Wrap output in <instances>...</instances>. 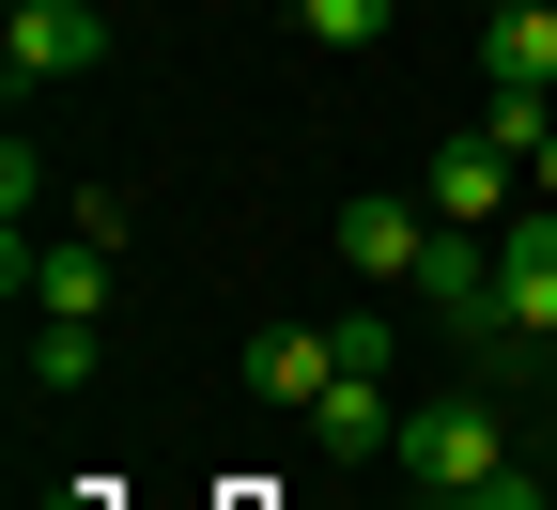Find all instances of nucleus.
Wrapping results in <instances>:
<instances>
[{"label": "nucleus", "instance_id": "nucleus-1", "mask_svg": "<svg viewBox=\"0 0 557 510\" xmlns=\"http://www.w3.org/2000/svg\"><path fill=\"white\" fill-rule=\"evenodd\" d=\"M403 495H434V510H465V495H496L511 480V418H496V387H434V402H403Z\"/></svg>", "mask_w": 557, "mask_h": 510}, {"label": "nucleus", "instance_id": "nucleus-2", "mask_svg": "<svg viewBox=\"0 0 557 510\" xmlns=\"http://www.w3.org/2000/svg\"><path fill=\"white\" fill-rule=\"evenodd\" d=\"M480 356H557V201H527L511 233H496V263H480V325H465Z\"/></svg>", "mask_w": 557, "mask_h": 510}, {"label": "nucleus", "instance_id": "nucleus-3", "mask_svg": "<svg viewBox=\"0 0 557 510\" xmlns=\"http://www.w3.org/2000/svg\"><path fill=\"white\" fill-rule=\"evenodd\" d=\"M418 201H434V216H449L465 248H496L511 216H527V156H511L496 124H449L434 156H418Z\"/></svg>", "mask_w": 557, "mask_h": 510}, {"label": "nucleus", "instance_id": "nucleus-4", "mask_svg": "<svg viewBox=\"0 0 557 510\" xmlns=\"http://www.w3.org/2000/svg\"><path fill=\"white\" fill-rule=\"evenodd\" d=\"M94 62H109V0H16V16H0V78L16 94L94 78Z\"/></svg>", "mask_w": 557, "mask_h": 510}, {"label": "nucleus", "instance_id": "nucleus-5", "mask_svg": "<svg viewBox=\"0 0 557 510\" xmlns=\"http://www.w3.org/2000/svg\"><path fill=\"white\" fill-rule=\"evenodd\" d=\"M310 449H325V464H387V449H403V387H387V372H341V387L310 402Z\"/></svg>", "mask_w": 557, "mask_h": 510}, {"label": "nucleus", "instance_id": "nucleus-6", "mask_svg": "<svg viewBox=\"0 0 557 510\" xmlns=\"http://www.w3.org/2000/svg\"><path fill=\"white\" fill-rule=\"evenodd\" d=\"M480 78H496V94H527V109H557V16H542V0L480 16Z\"/></svg>", "mask_w": 557, "mask_h": 510}, {"label": "nucleus", "instance_id": "nucleus-7", "mask_svg": "<svg viewBox=\"0 0 557 510\" xmlns=\"http://www.w3.org/2000/svg\"><path fill=\"white\" fill-rule=\"evenodd\" d=\"M325 387H341V340H310V325H263V340H248V402H295V418H310Z\"/></svg>", "mask_w": 557, "mask_h": 510}, {"label": "nucleus", "instance_id": "nucleus-8", "mask_svg": "<svg viewBox=\"0 0 557 510\" xmlns=\"http://www.w3.org/2000/svg\"><path fill=\"white\" fill-rule=\"evenodd\" d=\"M295 32H310V47H387L403 0H295Z\"/></svg>", "mask_w": 557, "mask_h": 510}, {"label": "nucleus", "instance_id": "nucleus-9", "mask_svg": "<svg viewBox=\"0 0 557 510\" xmlns=\"http://www.w3.org/2000/svg\"><path fill=\"white\" fill-rule=\"evenodd\" d=\"M32 387L78 402V387H94V325H47V310H32Z\"/></svg>", "mask_w": 557, "mask_h": 510}, {"label": "nucleus", "instance_id": "nucleus-10", "mask_svg": "<svg viewBox=\"0 0 557 510\" xmlns=\"http://www.w3.org/2000/svg\"><path fill=\"white\" fill-rule=\"evenodd\" d=\"M325 340H341V372H403V325H387V295H372V310H341Z\"/></svg>", "mask_w": 557, "mask_h": 510}, {"label": "nucleus", "instance_id": "nucleus-11", "mask_svg": "<svg viewBox=\"0 0 557 510\" xmlns=\"http://www.w3.org/2000/svg\"><path fill=\"white\" fill-rule=\"evenodd\" d=\"M527 201H557V124H542V156H527Z\"/></svg>", "mask_w": 557, "mask_h": 510}, {"label": "nucleus", "instance_id": "nucleus-12", "mask_svg": "<svg viewBox=\"0 0 557 510\" xmlns=\"http://www.w3.org/2000/svg\"><path fill=\"white\" fill-rule=\"evenodd\" d=\"M480 16H511V0H480Z\"/></svg>", "mask_w": 557, "mask_h": 510}, {"label": "nucleus", "instance_id": "nucleus-13", "mask_svg": "<svg viewBox=\"0 0 557 510\" xmlns=\"http://www.w3.org/2000/svg\"><path fill=\"white\" fill-rule=\"evenodd\" d=\"M542 16H557V0H542Z\"/></svg>", "mask_w": 557, "mask_h": 510}]
</instances>
